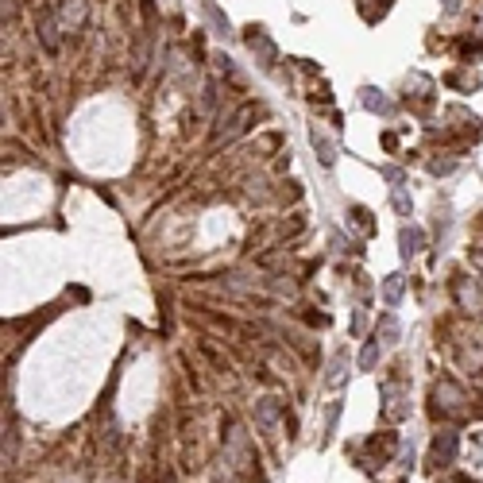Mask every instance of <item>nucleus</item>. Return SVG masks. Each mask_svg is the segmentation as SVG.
Returning <instances> with one entry per match:
<instances>
[{"label": "nucleus", "instance_id": "obj_1", "mask_svg": "<svg viewBox=\"0 0 483 483\" xmlns=\"http://www.w3.org/2000/svg\"><path fill=\"white\" fill-rule=\"evenodd\" d=\"M464 402H468V395L453 379H441L433 387V410L437 414H464Z\"/></svg>", "mask_w": 483, "mask_h": 483}, {"label": "nucleus", "instance_id": "obj_2", "mask_svg": "<svg viewBox=\"0 0 483 483\" xmlns=\"http://www.w3.org/2000/svg\"><path fill=\"white\" fill-rule=\"evenodd\" d=\"M62 20H59V12H43L39 16V23H35V35H39V47H43L47 54H59L62 51Z\"/></svg>", "mask_w": 483, "mask_h": 483}, {"label": "nucleus", "instance_id": "obj_3", "mask_svg": "<svg viewBox=\"0 0 483 483\" xmlns=\"http://www.w3.org/2000/svg\"><path fill=\"white\" fill-rule=\"evenodd\" d=\"M256 112H259L256 105H240V109H236L228 120H220V128L213 132V143H220V139H236V136H244V132H248V124L256 120Z\"/></svg>", "mask_w": 483, "mask_h": 483}, {"label": "nucleus", "instance_id": "obj_4", "mask_svg": "<svg viewBox=\"0 0 483 483\" xmlns=\"http://www.w3.org/2000/svg\"><path fill=\"white\" fill-rule=\"evenodd\" d=\"M456 448H460L456 433L453 429H441L437 437H433V445H429V464H433V468H448V464L456 460Z\"/></svg>", "mask_w": 483, "mask_h": 483}, {"label": "nucleus", "instance_id": "obj_5", "mask_svg": "<svg viewBox=\"0 0 483 483\" xmlns=\"http://www.w3.org/2000/svg\"><path fill=\"white\" fill-rule=\"evenodd\" d=\"M244 43L251 47V54H259V62H263V66H275V59H278V54H275V43L267 39V31L259 28V23H251V28H248Z\"/></svg>", "mask_w": 483, "mask_h": 483}, {"label": "nucleus", "instance_id": "obj_6", "mask_svg": "<svg viewBox=\"0 0 483 483\" xmlns=\"http://www.w3.org/2000/svg\"><path fill=\"white\" fill-rule=\"evenodd\" d=\"M59 20L66 31H81L89 20V0H62L59 4Z\"/></svg>", "mask_w": 483, "mask_h": 483}, {"label": "nucleus", "instance_id": "obj_7", "mask_svg": "<svg viewBox=\"0 0 483 483\" xmlns=\"http://www.w3.org/2000/svg\"><path fill=\"white\" fill-rule=\"evenodd\" d=\"M278 417H282L278 398H259V402H256V425H259L263 433H275V429H278Z\"/></svg>", "mask_w": 483, "mask_h": 483}, {"label": "nucleus", "instance_id": "obj_8", "mask_svg": "<svg viewBox=\"0 0 483 483\" xmlns=\"http://www.w3.org/2000/svg\"><path fill=\"white\" fill-rule=\"evenodd\" d=\"M383 398H387V417H406L410 414V406H406V395H402V387L398 383H383Z\"/></svg>", "mask_w": 483, "mask_h": 483}, {"label": "nucleus", "instance_id": "obj_9", "mask_svg": "<svg viewBox=\"0 0 483 483\" xmlns=\"http://www.w3.org/2000/svg\"><path fill=\"white\" fill-rule=\"evenodd\" d=\"M422 244H425V232H422V228L402 225V232H398V251H402V259H414L417 251H422Z\"/></svg>", "mask_w": 483, "mask_h": 483}, {"label": "nucleus", "instance_id": "obj_10", "mask_svg": "<svg viewBox=\"0 0 483 483\" xmlns=\"http://www.w3.org/2000/svg\"><path fill=\"white\" fill-rule=\"evenodd\" d=\"M309 143H314L317 159H321L325 167H333V162H337V143H333L325 132H317V128H314V132H309Z\"/></svg>", "mask_w": 483, "mask_h": 483}, {"label": "nucleus", "instance_id": "obj_11", "mask_svg": "<svg viewBox=\"0 0 483 483\" xmlns=\"http://www.w3.org/2000/svg\"><path fill=\"white\" fill-rule=\"evenodd\" d=\"M402 290H406V275H387L383 278V302L387 306H398V298H402Z\"/></svg>", "mask_w": 483, "mask_h": 483}, {"label": "nucleus", "instance_id": "obj_12", "mask_svg": "<svg viewBox=\"0 0 483 483\" xmlns=\"http://www.w3.org/2000/svg\"><path fill=\"white\" fill-rule=\"evenodd\" d=\"M359 101H364V109H371V112H383V117H387V112L395 109V105H390L387 97L379 93V89H371V85H367V89H359Z\"/></svg>", "mask_w": 483, "mask_h": 483}, {"label": "nucleus", "instance_id": "obj_13", "mask_svg": "<svg viewBox=\"0 0 483 483\" xmlns=\"http://www.w3.org/2000/svg\"><path fill=\"white\" fill-rule=\"evenodd\" d=\"M456 302H460L464 309H479V290L468 278H456Z\"/></svg>", "mask_w": 483, "mask_h": 483}, {"label": "nucleus", "instance_id": "obj_14", "mask_svg": "<svg viewBox=\"0 0 483 483\" xmlns=\"http://www.w3.org/2000/svg\"><path fill=\"white\" fill-rule=\"evenodd\" d=\"M379 333H383V345H398V321L390 314L379 317Z\"/></svg>", "mask_w": 483, "mask_h": 483}, {"label": "nucleus", "instance_id": "obj_15", "mask_svg": "<svg viewBox=\"0 0 483 483\" xmlns=\"http://www.w3.org/2000/svg\"><path fill=\"white\" fill-rule=\"evenodd\" d=\"M390 205H395L398 213H402V217H410V209H414V201H410V193L402 190V186H395V190H390Z\"/></svg>", "mask_w": 483, "mask_h": 483}, {"label": "nucleus", "instance_id": "obj_16", "mask_svg": "<svg viewBox=\"0 0 483 483\" xmlns=\"http://www.w3.org/2000/svg\"><path fill=\"white\" fill-rule=\"evenodd\" d=\"M379 356H383V348H379V340H371V345H367L364 352H359V367H364V371H371L375 364H379Z\"/></svg>", "mask_w": 483, "mask_h": 483}, {"label": "nucleus", "instance_id": "obj_17", "mask_svg": "<svg viewBox=\"0 0 483 483\" xmlns=\"http://www.w3.org/2000/svg\"><path fill=\"white\" fill-rule=\"evenodd\" d=\"M352 220H356V228H364V232H375V220L364 205H352Z\"/></svg>", "mask_w": 483, "mask_h": 483}, {"label": "nucleus", "instance_id": "obj_18", "mask_svg": "<svg viewBox=\"0 0 483 483\" xmlns=\"http://www.w3.org/2000/svg\"><path fill=\"white\" fill-rule=\"evenodd\" d=\"M205 16H209L213 28H217V35H228V31H232V28H228V20L217 12V4H205Z\"/></svg>", "mask_w": 483, "mask_h": 483}, {"label": "nucleus", "instance_id": "obj_19", "mask_svg": "<svg viewBox=\"0 0 483 483\" xmlns=\"http://www.w3.org/2000/svg\"><path fill=\"white\" fill-rule=\"evenodd\" d=\"M340 379H345V352H337V356H333V367H329V387H337Z\"/></svg>", "mask_w": 483, "mask_h": 483}, {"label": "nucleus", "instance_id": "obj_20", "mask_svg": "<svg viewBox=\"0 0 483 483\" xmlns=\"http://www.w3.org/2000/svg\"><path fill=\"white\" fill-rule=\"evenodd\" d=\"M398 445L395 433H383V437H371V453H390V448Z\"/></svg>", "mask_w": 483, "mask_h": 483}, {"label": "nucleus", "instance_id": "obj_21", "mask_svg": "<svg viewBox=\"0 0 483 483\" xmlns=\"http://www.w3.org/2000/svg\"><path fill=\"white\" fill-rule=\"evenodd\" d=\"M139 12H143V20H155V4H151V0H139Z\"/></svg>", "mask_w": 483, "mask_h": 483}, {"label": "nucleus", "instance_id": "obj_22", "mask_svg": "<svg viewBox=\"0 0 483 483\" xmlns=\"http://www.w3.org/2000/svg\"><path fill=\"white\" fill-rule=\"evenodd\" d=\"M383 147H387V151H395V147H398V136L387 132V136H383Z\"/></svg>", "mask_w": 483, "mask_h": 483}, {"label": "nucleus", "instance_id": "obj_23", "mask_svg": "<svg viewBox=\"0 0 483 483\" xmlns=\"http://www.w3.org/2000/svg\"><path fill=\"white\" fill-rule=\"evenodd\" d=\"M472 267H479V271H483V251H472Z\"/></svg>", "mask_w": 483, "mask_h": 483}, {"label": "nucleus", "instance_id": "obj_24", "mask_svg": "<svg viewBox=\"0 0 483 483\" xmlns=\"http://www.w3.org/2000/svg\"><path fill=\"white\" fill-rule=\"evenodd\" d=\"M460 8V0H445V12H456Z\"/></svg>", "mask_w": 483, "mask_h": 483}]
</instances>
